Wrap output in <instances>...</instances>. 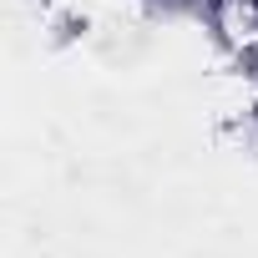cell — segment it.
Segmentation results:
<instances>
[{"label": "cell", "mask_w": 258, "mask_h": 258, "mask_svg": "<svg viewBox=\"0 0 258 258\" xmlns=\"http://www.w3.org/2000/svg\"><path fill=\"white\" fill-rule=\"evenodd\" d=\"M208 21L238 61L258 56V0H208Z\"/></svg>", "instance_id": "1"}]
</instances>
